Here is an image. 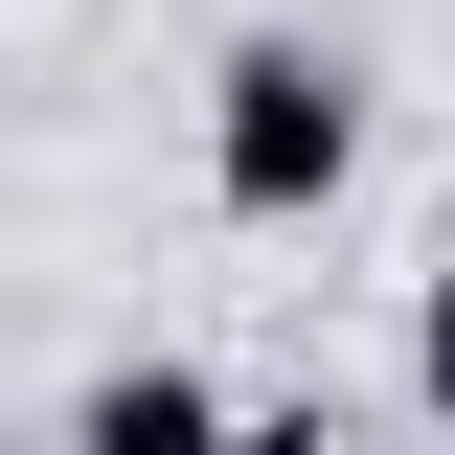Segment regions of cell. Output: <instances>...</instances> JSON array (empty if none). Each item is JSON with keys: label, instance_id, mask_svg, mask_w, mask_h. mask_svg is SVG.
<instances>
[{"label": "cell", "instance_id": "1", "mask_svg": "<svg viewBox=\"0 0 455 455\" xmlns=\"http://www.w3.org/2000/svg\"><path fill=\"white\" fill-rule=\"evenodd\" d=\"M341 160H364V68L296 46V23H251V46L205 68V182L251 228H296V205H341Z\"/></svg>", "mask_w": 455, "mask_h": 455}, {"label": "cell", "instance_id": "2", "mask_svg": "<svg viewBox=\"0 0 455 455\" xmlns=\"http://www.w3.org/2000/svg\"><path fill=\"white\" fill-rule=\"evenodd\" d=\"M92 433H228V387H205V364H114Z\"/></svg>", "mask_w": 455, "mask_h": 455}, {"label": "cell", "instance_id": "3", "mask_svg": "<svg viewBox=\"0 0 455 455\" xmlns=\"http://www.w3.org/2000/svg\"><path fill=\"white\" fill-rule=\"evenodd\" d=\"M410 387H433V410H455V274H433V296H410Z\"/></svg>", "mask_w": 455, "mask_h": 455}]
</instances>
